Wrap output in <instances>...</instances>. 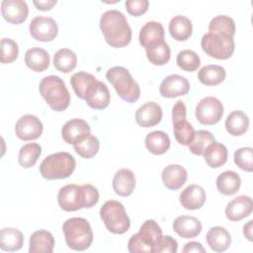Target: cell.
<instances>
[{"instance_id": "obj_1", "label": "cell", "mask_w": 253, "mask_h": 253, "mask_svg": "<svg viewBox=\"0 0 253 253\" xmlns=\"http://www.w3.org/2000/svg\"><path fill=\"white\" fill-rule=\"evenodd\" d=\"M99 191L91 184H69L60 188L57 203L65 211H76L83 208L90 209L99 201Z\"/></svg>"}, {"instance_id": "obj_2", "label": "cell", "mask_w": 253, "mask_h": 253, "mask_svg": "<svg viewBox=\"0 0 253 253\" xmlns=\"http://www.w3.org/2000/svg\"><path fill=\"white\" fill-rule=\"evenodd\" d=\"M100 29L109 45L125 47L131 41V29L126 16L118 10H108L100 18Z\"/></svg>"}, {"instance_id": "obj_3", "label": "cell", "mask_w": 253, "mask_h": 253, "mask_svg": "<svg viewBox=\"0 0 253 253\" xmlns=\"http://www.w3.org/2000/svg\"><path fill=\"white\" fill-rule=\"evenodd\" d=\"M67 246L75 251L88 249L93 242V231L89 221L83 217H71L62 224Z\"/></svg>"}, {"instance_id": "obj_4", "label": "cell", "mask_w": 253, "mask_h": 253, "mask_svg": "<svg viewBox=\"0 0 253 253\" xmlns=\"http://www.w3.org/2000/svg\"><path fill=\"white\" fill-rule=\"evenodd\" d=\"M42 97L51 110L62 112L70 104V94L64 81L56 75H48L42 79L39 86Z\"/></svg>"}, {"instance_id": "obj_5", "label": "cell", "mask_w": 253, "mask_h": 253, "mask_svg": "<svg viewBox=\"0 0 253 253\" xmlns=\"http://www.w3.org/2000/svg\"><path fill=\"white\" fill-rule=\"evenodd\" d=\"M76 167L75 158L68 152H56L46 156L40 165V173L46 180L65 179L71 176Z\"/></svg>"}, {"instance_id": "obj_6", "label": "cell", "mask_w": 253, "mask_h": 253, "mask_svg": "<svg viewBox=\"0 0 253 253\" xmlns=\"http://www.w3.org/2000/svg\"><path fill=\"white\" fill-rule=\"evenodd\" d=\"M106 78L113 85L119 97L124 101L127 103H134L139 99V85L126 67H111L106 73Z\"/></svg>"}, {"instance_id": "obj_7", "label": "cell", "mask_w": 253, "mask_h": 253, "mask_svg": "<svg viewBox=\"0 0 253 253\" xmlns=\"http://www.w3.org/2000/svg\"><path fill=\"white\" fill-rule=\"evenodd\" d=\"M162 236V229L154 219L145 220L137 233L127 242L130 253H155L156 245Z\"/></svg>"}, {"instance_id": "obj_8", "label": "cell", "mask_w": 253, "mask_h": 253, "mask_svg": "<svg viewBox=\"0 0 253 253\" xmlns=\"http://www.w3.org/2000/svg\"><path fill=\"white\" fill-rule=\"evenodd\" d=\"M234 37L218 31H211L205 34L201 40V46L204 52L216 59H227L234 52Z\"/></svg>"}, {"instance_id": "obj_9", "label": "cell", "mask_w": 253, "mask_h": 253, "mask_svg": "<svg viewBox=\"0 0 253 253\" xmlns=\"http://www.w3.org/2000/svg\"><path fill=\"white\" fill-rule=\"evenodd\" d=\"M100 216L106 228L114 234H124L129 229V217L119 201H107L100 209Z\"/></svg>"}, {"instance_id": "obj_10", "label": "cell", "mask_w": 253, "mask_h": 253, "mask_svg": "<svg viewBox=\"0 0 253 253\" xmlns=\"http://www.w3.org/2000/svg\"><path fill=\"white\" fill-rule=\"evenodd\" d=\"M187 109L183 101L179 100L172 108V123L174 136L179 144L189 145L194 138L195 129L187 121Z\"/></svg>"}, {"instance_id": "obj_11", "label": "cell", "mask_w": 253, "mask_h": 253, "mask_svg": "<svg viewBox=\"0 0 253 253\" xmlns=\"http://www.w3.org/2000/svg\"><path fill=\"white\" fill-rule=\"evenodd\" d=\"M223 105L215 97L208 96L200 100L196 107V119L202 125H215L223 116Z\"/></svg>"}, {"instance_id": "obj_12", "label": "cell", "mask_w": 253, "mask_h": 253, "mask_svg": "<svg viewBox=\"0 0 253 253\" xmlns=\"http://www.w3.org/2000/svg\"><path fill=\"white\" fill-rule=\"evenodd\" d=\"M29 31L36 41L47 42L56 38L58 34V27L55 20L51 17L37 16L31 21Z\"/></svg>"}, {"instance_id": "obj_13", "label": "cell", "mask_w": 253, "mask_h": 253, "mask_svg": "<svg viewBox=\"0 0 253 253\" xmlns=\"http://www.w3.org/2000/svg\"><path fill=\"white\" fill-rule=\"evenodd\" d=\"M43 130V126L41 120L31 114L21 117L15 125L16 136L24 141L35 140L39 138Z\"/></svg>"}, {"instance_id": "obj_14", "label": "cell", "mask_w": 253, "mask_h": 253, "mask_svg": "<svg viewBox=\"0 0 253 253\" xmlns=\"http://www.w3.org/2000/svg\"><path fill=\"white\" fill-rule=\"evenodd\" d=\"M83 100L92 109L104 110L109 106L111 101L110 91L104 82L96 78L87 88Z\"/></svg>"}, {"instance_id": "obj_15", "label": "cell", "mask_w": 253, "mask_h": 253, "mask_svg": "<svg viewBox=\"0 0 253 253\" xmlns=\"http://www.w3.org/2000/svg\"><path fill=\"white\" fill-rule=\"evenodd\" d=\"M189 91L190 83L188 79L179 74H172L165 77L159 86L160 95L169 99L184 96Z\"/></svg>"}, {"instance_id": "obj_16", "label": "cell", "mask_w": 253, "mask_h": 253, "mask_svg": "<svg viewBox=\"0 0 253 253\" xmlns=\"http://www.w3.org/2000/svg\"><path fill=\"white\" fill-rule=\"evenodd\" d=\"M1 14L8 23L19 25L27 20L29 7L23 0H3L1 2Z\"/></svg>"}, {"instance_id": "obj_17", "label": "cell", "mask_w": 253, "mask_h": 253, "mask_svg": "<svg viewBox=\"0 0 253 253\" xmlns=\"http://www.w3.org/2000/svg\"><path fill=\"white\" fill-rule=\"evenodd\" d=\"M90 133V126L82 119H72L66 122L61 128V136L63 140L72 145L81 141Z\"/></svg>"}, {"instance_id": "obj_18", "label": "cell", "mask_w": 253, "mask_h": 253, "mask_svg": "<svg viewBox=\"0 0 253 253\" xmlns=\"http://www.w3.org/2000/svg\"><path fill=\"white\" fill-rule=\"evenodd\" d=\"M253 202L249 196L241 195L230 201L225 208V216L230 221H239L251 214Z\"/></svg>"}, {"instance_id": "obj_19", "label": "cell", "mask_w": 253, "mask_h": 253, "mask_svg": "<svg viewBox=\"0 0 253 253\" xmlns=\"http://www.w3.org/2000/svg\"><path fill=\"white\" fill-rule=\"evenodd\" d=\"M162 109L155 102H147L140 106L135 113V122L141 127H152L162 119Z\"/></svg>"}, {"instance_id": "obj_20", "label": "cell", "mask_w": 253, "mask_h": 253, "mask_svg": "<svg viewBox=\"0 0 253 253\" xmlns=\"http://www.w3.org/2000/svg\"><path fill=\"white\" fill-rule=\"evenodd\" d=\"M206 191L200 185L192 184L187 186L180 194V203L183 208L190 211L201 209L206 203Z\"/></svg>"}, {"instance_id": "obj_21", "label": "cell", "mask_w": 253, "mask_h": 253, "mask_svg": "<svg viewBox=\"0 0 253 253\" xmlns=\"http://www.w3.org/2000/svg\"><path fill=\"white\" fill-rule=\"evenodd\" d=\"M173 230L186 239L197 237L202 231L201 221L193 215H180L176 217L172 224Z\"/></svg>"}, {"instance_id": "obj_22", "label": "cell", "mask_w": 253, "mask_h": 253, "mask_svg": "<svg viewBox=\"0 0 253 253\" xmlns=\"http://www.w3.org/2000/svg\"><path fill=\"white\" fill-rule=\"evenodd\" d=\"M187 176V170L179 164H170L166 166L161 173L164 186L172 191L180 189L186 183Z\"/></svg>"}, {"instance_id": "obj_23", "label": "cell", "mask_w": 253, "mask_h": 253, "mask_svg": "<svg viewBox=\"0 0 253 253\" xmlns=\"http://www.w3.org/2000/svg\"><path fill=\"white\" fill-rule=\"evenodd\" d=\"M135 176L130 169L123 168L116 172L113 178V189L121 197H128L135 188Z\"/></svg>"}, {"instance_id": "obj_24", "label": "cell", "mask_w": 253, "mask_h": 253, "mask_svg": "<svg viewBox=\"0 0 253 253\" xmlns=\"http://www.w3.org/2000/svg\"><path fill=\"white\" fill-rule=\"evenodd\" d=\"M54 248L53 235L44 229L35 231L30 237V253H51Z\"/></svg>"}, {"instance_id": "obj_25", "label": "cell", "mask_w": 253, "mask_h": 253, "mask_svg": "<svg viewBox=\"0 0 253 253\" xmlns=\"http://www.w3.org/2000/svg\"><path fill=\"white\" fill-rule=\"evenodd\" d=\"M170 36L177 42H184L192 36L193 25L189 18L183 15L174 16L168 26Z\"/></svg>"}, {"instance_id": "obj_26", "label": "cell", "mask_w": 253, "mask_h": 253, "mask_svg": "<svg viewBox=\"0 0 253 253\" xmlns=\"http://www.w3.org/2000/svg\"><path fill=\"white\" fill-rule=\"evenodd\" d=\"M206 239L210 248L214 252H223L231 244V236L229 232L221 226L211 227L208 231Z\"/></svg>"}, {"instance_id": "obj_27", "label": "cell", "mask_w": 253, "mask_h": 253, "mask_svg": "<svg viewBox=\"0 0 253 253\" xmlns=\"http://www.w3.org/2000/svg\"><path fill=\"white\" fill-rule=\"evenodd\" d=\"M25 63L31 70L42 72L49 66V54L39 46L29 48L25 53Z\"/></svg>"}, {"instance_id": "obj_28", "label": "cell", "mask_w": 253, "mask_h": 253, "mask_svg": "<svg viewBox=\"0 0 253 253\" xmlns=\"http://www.w3.org/2000/svg\"><path fill=\"white\" fill-rule=\"evenodd\" d=\"M165 38V32L163 26L159 22L150 21L145 23L139 31V43L142 47H146L150 43L163 41Z\"/></svg>"}, {"instance_id": "obj_29", "label": "cell", "mask_w": 253, "mask_h": 253, "mask_svg": "<svg viewBox=\"0 0 253 253\" xmlns=\"http://www.w3.org/2000/svg\"><path fill=\"white\" fill-rule=\"evenodd\" d=\"M146 57L150 63L157 66H162L170 60L171 50L168 43L163 40L150 43L145 47Z\"/></svg>"}, {"instance_id": "obj_30", "label": "cell", "mask_w": 253, "mask_h": 253, "mask_svg": "<svg viewBox=\"0 0 253 253\" xmlns=\"http://www.w3.org/2000/svg\"><path fill=\"white\" fill-rule=\"evenodd\" d=\"M203 156L210 167L219 168L226 163L228 151L224 144L214 140L206 148Z\"/></svg>"}, {"instance_id": "obj_31", "label": "cell", "mask_w": 253, "mask_h": 253, "mask_svg": "<svg viewBox=\"0 0 253 253\" xmlns=\"http://www.w3.org/2000/svg\"><path fill=\"white\" fill-rule=\"evenodd\" d=\"M241 186L240 176L234 171H224L216 178L217 191L225 196L236 194Z\"/></svg>"}, {"instance_id": "obj_32", "label": "cell", "mask_w": 253, "mask_h": 253, "mask_svg": "<svg viewBox=\"0 0 253 253\" xmlns=\"http://www.w3.org/2000/svg\"><path fill=\"white\" fill-rule=\"evenodd\" d=\"M224 126L229 134L240 136L244 134L249 127L248 116L242 111H233L227 116Z\"/></svg>"}, {"instance_id": "obj_33", "label": "cell", "mask_w": 253, "mask_h": 253, "mask_svg": "<svg viewBox=\"0 0 253 253\" xmlns=\"http://www.w3.org/2000/svg\"><path fill=\"white\" fill-rule=\"evenodd\" d=\"M170 143L168 134L162 130L151 131L145 137V147L154 155L166 153L170 147Z\"/></svg>"}, {"instance_id": "obj_34", "label": "cell", "mask_w": 253, "mask_h": 253, "mask_svg": "<svg viewBox=\"0 0 253 253\" xmlns=\"http://www.w3.org/2000/svg\"><path fill=\"white\" fill-rule=\"evenodd\" d=\"M24 243L23 233L12 227H4L0 232V248L3 251L13 252L22 248Z\"/></svg>"}, {"instance_id": "obj_35", "label": "cell", "mask_w": 253, "mask_h": 253, "mask_svg": "<svg viewBox=\"0 0 253 253\" xmlns=\"http://www.w3.org/2000/svg\"><path fill=\"white\" fill-rule=\"evenodd\" d=\"M225 69L217 64H210L202 67L198 72L199 81L206 86H215L224 81Z\"/></svg>"}, {"instance_id": "obj_36", "label": "cell", "mask_w": 253, "mask_h": 253, "mask_svg": "<svg viewBox=\"0 0 253 253\" xmlns=\"http://www.w3.org/2000/svg\"><path fill=\"white\" fill-rule=\"evenodd\" d=\"M76 64L77 56L75 52L69 48H60L53 55V65L62 73L72 71L76 67Z\"/></svg>"}, {"instance_id": "obj_37", "label": "cell", "mask_w": 253, "mask_h": 253, "mask_svg": "<svg viewBox=\"0 0 253 253\" xmlns=\"http://www.w3.org/2000/svg\"><path fill=\"white\" fill-rule=\"evenodd\" d=\"M41 153H42V147L39 143L30 142V143L24 144L19 150V154H18L19 164L23 168H26V169L31 168L37 163Z\"/></svg>"}, {"instance_id": "obj_38", "label": "cell", "mask_w": 253, "mask_h": 253, "mask_svg": "<svg viewBox=\"0 0 253 253\" xmlns=\"http://www.w3.org/2000/svg\"><path fill=\"white\" fill-rule=\"evenodd\" d=\"M73 147L79 156L85 159H90L98 153L100 148V142L95 135L90 133L81 141L74 143Z\"/></svg>"}, {"instance_id": "obj_39", "label": "cell", "mask_w": 253, "mask_h": 253, "mask_svg": "<svg viewBox=\"0 0 253 253\" xmlns=\"http://www.w3.org/2000/svg\"><path fill=\"white\" fill-rule=\"evenodd\" d=\"M214 140H215L214 136L211 131L205 130V129L197 130L195 132L193 140L188 145L189 150L195 155L202 156L204 154L206 148Z\"/></svg>"}, {"instance_id": "obj_40", "label": "cell", "mask_w": 253, "mask_h": 253, "mask_svg": "<svg viewBox=\"0 0 253 253\" xmlns=\"http://www.w3.org/2000/svg\"><path fill=\"white\" fill-rule=\"evenodd\" d=\"M96 79L94 75L91 73H87L85 71H79L74 73L70 78V84L72 86L73 91L75 92L76 96L80 99H84L85 92L90 84Z\"/></svg>"}, {"instance_id": "obj_41", "label": "cell", "mask_w": 253, "mask_h": 253, "mask_svg": "<svg viewBox=\"0 0 253 253\" xmlns=\"http://www.w3.org/2000/svg\"><path fill=\"white\" fill-rule=\"evenodd\" d=\"M177 65L184 71L193 72L198 69L201 64L199 55L191 49H183L179 51L176 57Z\"/></svg>"}, {"instance_id": "obj_42", "label": "cell", "mask_w": 253, "mask_h": 253, "mask_svg": "<svg viewBox=\"0 0 253 253\" xmlns=\"http://www.w3.org/2000/svg\"><path fill=\"white\" fill-rule=\"evenodd\" d=\"M218 31L229 34L234 37L236 28L232 18L225 15H218L213 17L209 24V32Z\"/></svg>"}, {"instance_id": "obj_43", "label": "cell", "mask_w": 253, "mask_h": 253, "mask_svg": "<svg viewBox=\"0 0 253 253\" xmlns=\"http://www.w3.org/2000/svg\"><path fill=\"white\" fill-rule=\"evenodd\" d=\"M19 55V46L17 42L9 38L1 40L0 60L2 63H11L17 59Z\"/></svg>"}, {"instance_id": "obj_44", "label": "cell", "mask_w": 253, "mask_h": 253, "mask_svg": "<svg viewBox=\"0 0 253 253\" xmlns=\"http://www.w3.org/2000/svg\"><path fill=\"white\" fill-rule=\"evenodd\" d=\"M234 163L242 170L247 172L253 171V148L241 147L234 152Z\"/></svg>"}, {"instance_id": "obj_45", "label": "cell", "mask_w": 253, "mask_h": 253, "mask_svg": "<svg viewBox=\"0 0 253 253\" xmlns=\"http://www.w3.org/2000/svg\"><path fill=\"white\" fill-rule=\"evenodd\" d=\"M126 9L127 13L131 16L138 17L148 10L149 1L148 0H127L125 2Z\"/></svg>"}, {"instance_id": "obj_46", "label": "cell", "mask_w": 253, "mask_h": 253, "mask_svg": "<svg viewBox=\"0 0 253 253\" xmlns=\"http://www.w3.org/2000/svg\"><path fill=\"white\" fill-rule=\"evenodd\" d=\"M177 250V241L170 235H162L156 245L155 253H176Z\"/></svg>"}, {"instance_id": "obj_47", "label": "cell", "mask_w": 253, "mask_h": 253, "mask_svg": "<svg viewBox=\"0 0 253 253\" xmlns=\"http://www.w3.org/2000/svg\"><path fill=\"white\" fill-rule=\"evenodd\" d=\"M182 251L184 253H190V252H201V253H206V249L204 248V246L197 241H190L188 243L185 244V246L183 247Z\"/></svg>"}, {"instance_id": "obj_48", "label": "cell", "mask_w": 253, "mask_h": 253, "mask_svg": "<svg viewBox=\"0 0 253 253\" xmlns=\"http://www.w3.org/2000/svg\"><path fill=\"white\" fill-rule=\"evenodd\" d=\"M36 8L40 11H49L53 8L54 5H56V0H40V1H34L33 2Z\"/></svg>"}, {"instance_id": "obj_49", "label": "cell", "mask_w": 253, "mask_h": 253, "mask_svg": "<svg viewBox=\"0 0 253 253\" xmlns=\"http://www.w3.org/2000/svg\"><path fill=\"white\" fill-rule=\"evenodd\" d=\"M252 224H253V220H249L243 226V234L249 241H252Z\"/></svg>"}]
</instances>
